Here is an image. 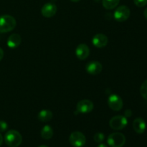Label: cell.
Segmentation results:
<instances>
[{
	"label": "cell",
	"mask_w": 147,
	"mask_h": 147,
	"mask_svg": "<svg viewBox=\"0 0 147 147\" xmlns=\"http://www.w3.org/2000/svg\"><path fill=\"white\" fill-rule=\"evenodd\" d=\"M131 14L130 9L127 6L122 5L118 7L114 11L113 17L114 19L119 22H123L126 21L129 18Z\"/></svg>",
	"instance_id": "277c9868"
},
{
	"label": "cell",
	"mask_w": 147,
	"mask_h": 147,
	"mask_svg": "<svg viewBox=\"0 0 147 147\" xmlns=\"http://www.w3.org/2000/svg\"><path fill=\"white\" fill-rule=\"evenodd\" d=\"M134 2L137 7H143L147 4V0H134Z\"/></svg>",
	"instance_id": "ffe728a7"
},
{
	"label": "cell",
	"mask_w": 147,
	"mask_h": 147,
	"mask_svg": "<svg viewBox=\"0 0 147 147\" xmlns=\"http://www.w3.org/2000/svg\"><path fill=\"white\" fill-rule=\"evenodd\" d=\"M4 142L9 147H18L22 142V136L17 131L10 130L5 134Z\"/></svg>",
	"instance_id": "7a4b0ae2"
},
{
	"label": "cell",
	"mask_w": 147,
	"mask_h": 147,
	"mask_svg": "<svg viewBox=\"0 0 147 147\" xmlns=\"http://www.w3.org/2000/svg\"><path fill=\"white\" fill-rule=\"evenodd\" d=\"M128 124L127 118L123 116H116L111 118L109 121V126L113 130H121Z\"/></svg>",
	"instance_id": "5b68a950"
},
{
	"label": "cell",
	"mask_w": 147,
	"mask_h": 147,
	"mask_svg": "<svg viewBox=\"0 0 147 147\" xmlns=\"http://www.w3.org/2000/svg\"><path fill=\"white\" fill-rule=\"evenodd\" d=\"M3 57H4V51H3L2 49L0 47V61L2 60Z\"/></svg>",
	"instance_id": "603a6c76"
},
{
	"label": "cell",
	"mask_w": 147,
	"mask_h": 147,
	"mask_svg": "<svg viewBox=\"0 0 147 147\" xmlns=\"http://www.w3.org/2000/svg\"><path fill=\"white\" fill-rule=\"evenodd\" d=\"M108 42H109L108 37L105 34H100V33L96 34L92 39L93 45L98 48L106 47L108 44Z\"/></svg>",
	"instance_id": "7c38bea8"
},
{
	"label": "cell",
	"mask_w": 147,
	"mask_h": 147,
	"mask_svg": "<svg viewBox=\"0 0 147 147\" xmlns=\"http://www.w3.org/2000/svg\"><path fill=\"white\" fill-rule=\"evenodd\" d=\"M22 42V38L20 34H12L8 37L7 40V46L10 48H16L19 47Z\"/></svg>",
	"instance_id": "5bb4252c"
},
{
	"label": "cell",
	"mask_w": 147,
	"mask_h": 147,
	"mask_svg": "<svg viewBox=\"0 0 147 147\" xmlns=\"http://www.w3.org/2000/svg\"><path fill=\"white\" fill-rule=\"evenodd\" d=\"M90 54V49L86 44H80L76 50V55L79 60H86Z\"/></svg>",
	"instance_id": "8fae6325"
},
{
	"label": "cell",
	"mask_w": 147,
	"mask_h": 147,
	"mask_svg": "<svg viewBox=\"0 0 147 147\" xmlns=\"http://www.w3.org/2000/svg\"><path fill=\"white\" fill-rule=\"evenodd\" d=\"M86 70L88 73L95 76L100 73L103 70V66L98 61H90L86 65Z\"/></svg>",
	"instance_id": "30bf717a"
},
{
	"label": "cell",
	"mask_w": 147,
	"mask_h": 147,
	"mask_svg": "<svg viewBox=\"0 0 147 147\" xmlns=\"http://www.w3.org/2000/svg\"><path fill=\"white\" fill-rule=\"evenodd\" d=\"M53 129L49 125H46V126H43V128L41 130V136L42 139H45V140H49V139H51L53 136Z\"/></svg>",
	"instance_id": "9a60e30c"
},
{
	"label": "cell",
	"mask_w": 147,
	"mask_h": 147,
	"mask_svg": "<svg viewBox=\"0 0 147 147\" xmlns=\"http://www.w3.org/2000/svg\"><path fill=\"white\" fill-rule=\"evenodd\" d=\"M53 113L49 110H42L38 113V119L42 122L50 121L53 119Z\"/></svg>",
	"instance_id": "2e32d148"
},
{
	"label": "cell",
	"mask_w": 147,
	"mask_h": 147,
	"mask_svg": "<svg viewBox=\"0 0 147 147\" xmlns=\"http://www.w3.org/2000/svg\"><path fill=\"white\" fill-rule=\"evenodd\" d=\"M2 143H3V137L2 136H1V134H0V146L2 144Z\"/></svg>",
	"instance_id": "cb8c5ba5"
},
{
	"label": "cell",
	"mask_w": 147,
	"mask_h": 147,
	"mask_svg": "<svg viewBox=\"0 0 147 147\" xmlns=\"http://www.w3.org/2000/svg\"><path fill=\"white\" fill-rule=\"evenodd\" d=\"M70 144L74 147H83L86 144V139L85 135L80 131H74L69 137Z\"/></svg>",
	"instance_id": "8992f818"
},
{
	"label": "cell",
	"mask_w": 147,
	"mask_h": 147,
	"mask_svg": "<svg viewBox=\"0 0 147 147\" xmlns=\"http://www.w3.org/2000/svg\"><path fill=\"white\" fill-rule=\"evenodd\" d=\"M131 115H132V112L131 111L129 110V109H128V110H126V111H125V116H126V118L130 117V116H131Z\"/></svg>",
	"instance_id": "7402d4cb"
},
{
	"label": "cell",
	"mask_w": 147,
	"mask_h": 147,
	"mask_svg": "<svg viewBox=\"0 0 147 147\" xmlns=\"http://www.w3.org/2000/svg\"><path fill=\"white\" fill-rule=\"evenodd\" d=\"M140 93L142 97L147 100V80H145L141 86Z\"/></svg>",
	"instance_id": "ac0fdd59"
},
{
	"label": "cell",
	"mask_w": 147,
	"mask_h": 147,
	"mask_svg": "<svg viewBox=\"0 0 147 147\" xmlns=\"http://www.w3.org/2000/svg\"><path fill=\"white\" fill-rule=\"evenodd\" d=\"M94 108L93 102L90 100H81L77 103L76 106V110L78 113H82V114H86L93 111Z\"/></svg>",
	"instance_id": "52a82bcc"
},
{
	"label": "cell",
	"mask_w": 147,
	"mask_h": 147,
	"mask_svg": "<svg viewBox=\"0 0 147 147\" xmlns=\"http://www.w3.org/2000/svg\"><path fill=\"white\" fill-rule=\"evenodd\" d=\"M144 15L145 18H146L147 20V8L144 10Z\"/></svg>",
	"instance_id": "d4e9b609"
},
{
	"label": "cell",
	"mask_w": 147,
	"mask_h": 147,
	"mask_svg": "<svg viewBox=\"0 0 147 147\" xmlns=\"http://www.w3.org/2000/svg\"><path fill=\"white\" fill-rule=\"evenodd\" d=\"M70 1H73V2H78V1H79L80 0H70Z\"/></svg>",
	"instance_id": "4316f807"
},
{
	"label": "cell",
	"mask_w": 147,
	"mask_h": 147,
	"mask_svg": "<svg viewBox=\"0 0 147 147\" xmlns=\"http://www.w3.org/2000/svg\"><path fill=\"white\" fill-rule=\"evenodd\" d=\"M98 147H108L106 144H99Z\"/></svg>",
	"instance_id": "484cf974"
},
{
	"label": "cell",
	"mask_w": 147,
	"mask_h": 147,
	"mask_svg": "<svg viewBox=\"0 0 147 147\" xmlns=\"http://www.w3.org/2000/svg\"><path fill=\"white\" fill-rule=\"evenodd\" d=\"M17 25L16 20L11 15L0 16V33H6L14 30Z\"/></svg>",
	"instance_id": "6da1fadb"
},
{
	"label": "cell",
	"mask_w": 147,
	"mask_h": 147,
	"mask_svg": "<svg viewBox=\"0 0 147 147\" xmlns=\"http://www.w3.org/2000/svg\"><path fill=\"white\" fill-rule=\"evenodd\" d=\"M120 0H103L102 4L106 9H113L118 6Z\"/></svg>",
	"instance_id": "e0dca14e"
},
{
	"label": "cell",
	"mask_w": 147,
	"mask_h": 147,
	"mask_svg": "<svg viewBox=\"0 0 147 147\" xmlns=\"http://www.w3.org/2000/svg\"><path fill=\"white\" fill-rule=\"evenodd\" d=\"M94 141L96 142V143H101L105 139V136L103 133H100V132H98V133H96V134L94 135Z\"/></svg>",
	"instance_id": "d6986e66"
},
{
	"label": "cell",
	"mask_w": 147,
	"mask_h": 147,
	"mask_svg": "<svg viewBox=\"0 0 147 147\" xmlns=\"http://www.w3.org/2000/svg\"><path fill=\"white\" fill-rule=\"evenodd\" d=\"M108 105L114 111H119L123 108V103L121 98L116 94H112L108 98Z\"/></svg>",
	"instance_id": "ba28073f"
},
{
	"label": "cell",
	"mask_w": 147,
	"mask_h": 147,
	"mask_svg": "<svg viewBox=\"0 0 147 147\" xmlns=\"http://www.w3.org/2000/svg\"><path fill=\"white\" fill-rule=\"evenodd\" d=\"M146 124L145 121L142 118H136L133 122V129L137 134H142L145 131Z\"/></svg>",
	"instance_id": "4fadbf2b"
},
{
	"label": "cell",
	"mask_w": 147,
	"mask_h": 147,
	"mask_svg": "<svg viewBox=\"0 0 147 147\" xmlns=\"http://www.w3.org/2000/svg\"><path fill=\"white\" fill-rule=\"evenodd\" d=\"M57 12V7L55 4L51 2L46 3L42 7L41 13L43 17H47V18H50L53 17Z\"/></svg>",
	"instance_id": "9c48e42d"
},
{
	"label": "cell",
	"mask_w": 147,
	"mask_h": 147,
	"mask_svg": "<svg viewBox=\"0 0 147 147\" xmlns=\"http://www.w3.org/2000/svg\"><path fill=\"white\" fill-rule=\"evenodd\" d=\"M39 147H47V146H45V145H42V146H39Z\"/></svg>",
	"instance_id": "83f0119b"
},
{
	"label": "cell",
	"mask_w": 147,
	"mask_h": 147,
	"mask_svg": "<svg viewBox=\"0 0 147 147\" xmlns=\"http://www.w3.org/2000/svg\"><path fill=\"white\" fill-rule=\"evenodd\" d=\"M7 128H8L7 123L5 121H0V133L7 131Z\"/></svg>",
	"instance_id": "44dd1931"
},
{
	"label": "cell",
	"mask_w": 147,
	"mask_h": 147,
	"mask_svg": "<svg viewBox=\"0 0 147 147\" xmlns=\"http://www.w3.org/2000/svg\"><path fill=\"white\" fill-rule=\"evenodd\" d=\"M107 142L111 147H122L126 143V137L123 134L116 132L109 135Z\"/></svg>",
	"instance_id": "3957f363"
}]
</instances>
